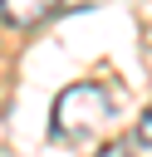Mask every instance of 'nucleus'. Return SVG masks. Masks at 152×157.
<instances>
[{"instance_id":"obj_1","label":"nucleus","mask_w":152,"mask_h":157,"mask_svg":"<svg viewBox=\"0 0 152 157\" xmlns=\"http://www.w3.org/2000/svg\"><path fill=\"white\" fill-rule=\"evenodd\" d=\"M108 118V93L98 83H69L54 98V132L59 137H83Z\"/></svg>"},{"instance_id":"obj_2","label":"nucleus","mask_w":152,"mask_h":157,"mask_svg":"<svg viewBox=\"0 0 152 157\" xmlns=\"http://www.w3.org/2000/svg\"><path fill=\"white\" fill-rule=\"evenodd\" d=\"M59 10V0H0V25L10 29H34Z\"/></svg>"},{"instance_id":"obj_3","label":"nucleus","mask_w":152,"mask_h":157,"mask_svg":"<svg viewBox=\"0 0 152 157\" xmlns=\"http://www.w3.org/2000/svg\"><path fill=\"white\" fill-rule=\"evenodd\" d=\"M137 142H142V147H152V103H147V113L137 118Z\"/></svg>"}]
</instances>
